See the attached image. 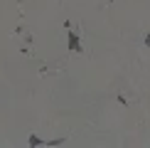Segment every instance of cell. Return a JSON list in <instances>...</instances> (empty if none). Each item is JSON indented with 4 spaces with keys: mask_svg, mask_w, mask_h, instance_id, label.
Wrapping results in <instances>:
<instances>
[{
    "mask_svg": "<svg viewBox=\"0 0 150 148\" xmlns=\"http://www.w3.org/2000/svg\"><path fill=\"white\" fill-rule=\"evenodd\" d=\"M64 27L69 30V25H64ZM67 40H69V49H71V52H81V49H84V47H81V42H79V35H76V32H71V30H69V32H67Z\"/></svg>",
    "mask_w": 150,
    "mask_h": 148,
    "instance_id": "obj_1",
    "label": "cell"
},
{
    "mask_svg": "<svg viewBox=\"0 0 150 148\" xmlns=\"http://www.w3.org/2000/svg\"><path fill=\"white\" fill-rule=\"evenodd\" d=\"M30 146H47V141H42L40 136H30Z\"/></svg>",
    "mask_w": 150,
    "mask_h": 148,
    "instance_id": "obj_2",
    "label": "cell"
},
{
    "mask_svg": "<svg viewBox=\"0 0 150 148\" xmlns=\"http://www.w3.org/2000/svg\"><path fill=\"white\" fill-rule=\"evenodd\" d=\"M145 45H148V47H150V32H148V35H145Z\"/></svg>",
    "mask_w": 150,
    "mask_h": 148,
    "instance_id": "obj_3",
    "label": "cell"
}]
</instances>
